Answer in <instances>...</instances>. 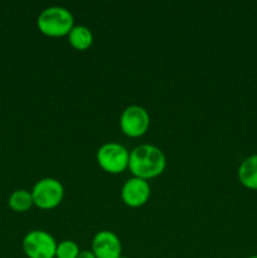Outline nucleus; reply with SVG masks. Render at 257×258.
<instances>
[{
	"mask_svg": "<svg viewBox=\"0 0 257 258\" xmlns=\"http://www.w3.org/2000/svg\"><path fill=\"white\" fill-rule=\"evenodd\" d=\"M33 204L40 209H53L58 207L65 197L63 184L55 178H42L32 188Z\"/></svg>",
	"mask_w": 257,
	"mask_h": 258,
	"instance_id": "nucleus-3",
	"label": "nucleus"
},
{
	"mask_svg": "<svg viewBox=\"0 0 257 258\" xmlns=\"http://www.w3.org/2000/svg\"><path fill=\"white\" fill-rule=\"evenodd\" d=\"M150 126V115L140 105H130L121 112V131L128 138H139L148 131Z\"/></svg>",
	"mask_w": 257,
	"mask_h": 258,
	"instance_id": "nucleus-6",
	"label": "nucleus"
},
{
	"mask_svg": "<svg viewBox=\"0 0 257 258\" xmlns=\"http://www.w3.org/2000/svg\"><path fill=\"white\" fill-rule=\"evenodd\" d=\"M10 208L14 212H22L28 211L30 207L33 206V198L32 193L25 189H18V190L13 191L9 197V201H8Z\"/></svg>",
	"mask_w": 257,
	"mask_h": 258,
	"instance_id": "nucleus-11",
	"label": "nucleus"
},
{
	"mask_svg": "<svg viewBox=\"0 0 257 258\" xmlns=\"http://www.w3.org/2000/svg\"><path fill=\"white\" fill-rule=\"evenodd\" d=\"M38 29L48 37L68 35L75 25V18L70 9L53 5L43 9L37 19Z\"/></svg>",
	"mask_w": 257,
	"mask_h": 258,
	"instance_id": "nucleus-2",
	"label": "nucleus"
},
{
	"mask_svg": "<svg viewBox=\"0 0 257 258\" xmlns=\"http://www.w3.org/2000/svg\"><path fill=\"white\" fill-rule=\"evenodd\" d=\"M239 183L247 189L257 190V154L247 156L238 166Z\"/></svg>",
	"mask_w": 257,
	"mask_h": 258,
	"instance_id": "nucleus-9",
	"label": "nucleus"
},
{
	"mask_svg": "<svg viewBox=\"0 0 257 258\" xmlns=\"http://www.w3.org/2000/svg\"><path fill=\"white\" fill-rule=\"evenodd\" d=\"M68 42L76 49L85 50L92 45L93 34L90 28L86 25H73L71 32L68 33Z\"/></svg>",
	"mask_w": 257,
	"mask_h": 258,
	"instance_id": "nucleus-10",
	"label": "nucleus"
},
{
	"mask_svg": "<svg viewBox=\"0 0 257 258\" xmlns=\"http://www.w3.org/2000/svg\"><path fill=\"white\" fill-rule=\"evenodd\" d=\"M92 252L96 258L121 257L122 246L117 234L112 231L103 229L95 234L92 239Z\"/></svg>",
	"mask_w": 257,
	"mask_h": 258,
	"instance_id": "nucleus-8",
	"label": "nucleus"
},
{
	"mask_svg": "<svg viewBox=\"0 0 257 258\" xmlns=\"http://www.w3.org/2000/svg\"><path fill=\"white\" fill-rule=\"evenodd\" d=\"M165 154L153 144H141L130 151L127 168L133 176L144 180L153 179L160 175L165 170Z\"/></svg>",
	"mask_w": 257,
	"mask_h": 258,
	"instance_id": "nucleus-1",
	"label": "nucleus"
},
{
	"mask_svg": "<svg viewBox=\"0 0 257 258\" xmlns=\"http://www.w3.org/2000/svg\"><path fill=\"white\" fill-rule=\"evenodd\" d=\"M57 244L49 232L34 229L23 238V251L28 258H55Z\"/></svg>",
	"mask_w": 257,
	"mask_h": 258,
	"instance_id": "nucleus-5",
	"label": "nucleus"
},
{
	"mask_svg": "<svg viewBox=\"0 0 257 258\" xmlns=\"http://www.w3.org/2000/svg\"><path fill=\"white\" fill-rule=\"evenodd\" d=\"M118 258H128V257H125V256H121V257H118Z\"/></svg>",
	"mask_w": 257,
	"mask_h": 258,
	"instance_id": "nucleus-15",
	"label": "nucleus"
},
{
	"mask_svg": "<svg viewBox=\"0 0 257 258\" xmlns=\"http://www.w3.org/2000/svg\"><path fill=\"white\" fill-rule=\"evenodd\" d=\"M81 249L78 244L72 239H65L57 244L55 258H77Z\"/></svg>",
	"mask_w": 257,
	"mask_h": 258,
	"instance_id": "nucleus-12",
	"label": "nucleus"
},
{
	"mask_svg": "<svg viewBox=\"0 0 257 258\" xmlns=\"http://www.w3.org/2000/svg\"><path fill=\"white\" fill-rule=\"evenodd\" d=\"M247 258H257V254H253V256H249V257H247Z\"/></svg>",
	"mask_w": 257,
	"mask_h": 258,
	"instance_id": "nucleus-14",
	"label": "nucleus"
},
{
	"mask_svg": "<svg viewBox=\"0 0 257 258\" xmlns=\"http://www.w3.org/2000/svg\"><path fill=\"white\" fill-rule=\"evenodd\" d=\"M151 189L149 185L148 180L131 176L125 183L122 184L121 188V199L123 203L131 208H139L144 206L150 198Z\"/></svg>",
	"mask_w": 257,
	"mask_h": 258,
	"instance_id": "nucleus-7",
	"label": "nucleus"
},
{
	"mask_svg": "<svg viewBox=\"0 0 257 258\" xmlns=\"http://www.w3.org/2000/svg\"><path fill=\"white\" fill-rule=\"evenodd\" d=\"M128 156L130 153L127 149L115 141L102 144L96 153L98 165L111 174L122 173L125 169H127Z\"/></svg>",
	"mask_w": 257,
	"mask_h": 258,
	"instance_id": "nucleus-4",
	"label": "nucleus"
},
{
	"mask_svg": "<svg viewBox=\"0 0 257 258\" xmlns=\"http://www.w3.org/2000/svg\"><path fill=\"white\" fill-rule=\"evenodd\" d=\"M77 258H96V256L93 254L92 251H87V249H85V251L80 252V254H78Z\"/></svg>",
	"mask_w": 257,
	"mask_h": 258,
	"instance_id": "nucleus-13",
	"label": "nucleus"
}]
</instances>
